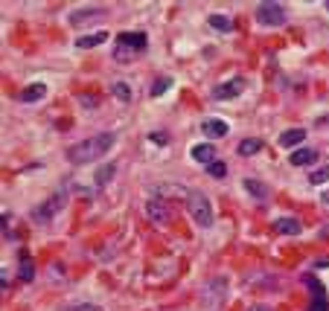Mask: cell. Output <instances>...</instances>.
Returning a JSON list of instances; mask_svg holds the SVG:
<instances>
[{
	"mask_svg": "<svg viewBox=\"0 0 329 311\" xmlns=\"http://www.w3.org/2000/svg\"><path fill=\"white\" fill-rule=\"evenodd\" d=\"M114 134L105 131V134H93V137H88V140L82 142H73L70 149H67V160L76 163V166H82V163H90L96 160V157H105L108 149L114 146Z\"/></svg>",
	"mask_w": 329,
	"mask_h": 311,
	"instance_id": "obj_1",
	"label": "cell"
},
{
	"mask_svg": "<svg viewBox=\"0 0 329 311\" xmlns=\"http://www.w3.org/2000/svg\"><path fill=\"white\" fill-rule=\"evenodd\" d=\"M149 47L146 32H120L114 41V58L117 61H131L134 55H140Z\"/></svg>",
	"mask_w": 329,
	"mask_h": 311,
	"instance_id": "obj_2",
	"label": "cell"
},
{
	"mask_svg": "<svg viewBox=\"0 0 329 311\" xmlns=\"http://www.w3.org/2000/svg\"><path fill=\"white\" fill-rule=\"evenodd\" d=\"M187 213L198 227H210L213 224V206H210L204 192H187Z\"/></svg>",
	"mask_w": 329,
	"mask_h": 311,
	"instance_id": "obj_3",
	"label": "cell"
},
{
	"mask_svg": "<svg viewBox=\"0 0 329 311\" xmlns=\"http://www.w3.org/2000/svg\"><path fill=\"white\" fill-rule=\"evenodd\" d=\"M288 12H285L283 3H259L257 6V24L262 27H283Z\"/></svg>",
	"mask_w": 329,
	"mask_h": 311,
	"instance_id": "obj_4",
	"label": "cell"
},
{
	"mask_svg": "<svg viewBox=\"0 0 329 311\" xmlns=\"http://www.w3.org/2000/svg\"><path fill=\"white\" fill-rule=\"evenodd\" d=\"M64 192H55V195H50L44 201V204L38 206V210H32V221H38V224H47V221H53V215L59 213L64 206Z\"/></svg>",
	"mask_w": 329,
	"mask_h": 311,
	"instance_id": "obj_5",
	"label": "cell"
},
{
	"mask_svg": "<svg viewBox=\"0 0 329 311\" xmlns=\"http://www.w3.org/2000/svg\"><path fill=\"white\" fill-rule=\"evenodd\" d=\"M303 282L309 285V291H312L309 311H329V300H326V291H323L320 279H315L312 274H306V276H303Z\"/></svg>",
	"mask_w": 329,
	"mask_h": 311,
	"instance_id": "obj_6",
	"label": "cell"
},
{
	"mask_svg": "<svg viewBox=\"0 0 329 311\" xmlns=\"http://www.w3.org/2000/svg\"><path fill=\"white\" fill-rule=\"evenodd\" d=\"M245 90V79L242 76H233V79L222 81L219 88H213V99L216 102H227V99H236Z\"/></svg>",
	"mask_w": 329,
	"mask_h": 311,
	"instance_id": "obj_7",
	"label": "cell"
},
{
	"mask_svg": "<svg viewBox=\"0 0 329 311\" xmlns=\"http://www.w3.org/2000/svg\"><path fill=\"white\" fill-rule=\"evenodd\" d=\"M146 215H149L154 224H169V215H172V210H169V204L163 201V198H151L149 204H146Z\"/></svg>",
	"mask_w": 329,
	"mask_h": 311,
	"instance_id": "obj_8",
	"label": "cell"
},
{
	"mask_svg": "<svg viewBox=\"0 0 329 311\" xmlns=\"http://www.w3.org/2000/svg\"><path fill=\"white\" fill-rule=\"evenodd\" d=\"M189 157H192L196 163L210 166V163H216V157H219V154H216V146H213V142H198V146H192V149H189Z\"/></svg>",
	"mask_w": 329,
	"mask_h": 311,
	"instance_id": "obj_9",
	"label": "cell"
},
{
	"mask_svg": "<svg viewBox=\"0 0 329 311\" xmlns=\"http://www.w3.org/2000/svg\"><path fill=\"white\" fill-rule=\"evenodd\" d=\"M96 18H105V12L99 9V6H93V9L70 12V24H73V27H85V24H90V20H96Z\"/></svg>",
	"mask_w": 329,
	"mask_h": 311,
	"instance_id": "obj_10",
	"label": "cell"
},
{
	"mask_svg": "<svg viewBox=\"0 0 329 311\" xmlns=\"http://www.w3.org/2000/svg\"><path fill=\"white\" fill-rule=\"evenodd\" d=\"M201 131H204L210 140H219V137H224V134L230 131V125L224 122V119H204V122H201Z\"/></svg>",
	"mask_w": 329,
	"mask_h": 311,
	"instance_id": "obj_11",
	"label": "cell"
},
{
	"mask_svg": "<svg viewBox=\"0 0 329 311\" xmlns=\"http://www.w3.org/2000/svg\"><path fill=\"white\" fill-rule=\"evenodd\" d=\"M315 160H318V151L315 149H294L292 157H288V163L297 166V169H300V166H312Z\"/></svg>",
	"mask_w": 329,
	"mask_h": 311,
	"instance_id": "obj_12",
	"label": "cell"
},
{
	"mask_svg": "<svg viewBox=\"0 0 329 311\" xmlns=\"http://www.w3.org/2000/svg\"><path fill=\"white\" fill-rule=\"evenodd\" d=\"M274 230L283 233V236H297V233L303 230V224L297 221V218H288V215H283V218H277V221H274Z\"/></svg>",
	"mask_w": 329,
	"mask_h": 311,
	"instance_id": "obj_13",
	"label": "cell"
},
{
	"mask_svg": "<svg viewBox=\"0 0 329 311\" xmlns=\"http://www.w3.org/2000/svg\"><path fill=\"white\" fill-rule=\"evenodd\" d=\"M303 140H306V131H303V128H288V131L280 134V146H283V149H292V151H294V146H300Z\"/></svg>",
	"mask_w": 329,
	"mask_h": 311,
	"instance_id": "obj_14",
	"label": "cell"
},
{
	"mask_svg": "<svg viewBox=\"0 0 329 311\" xmlns=\"http://www.w3.org/2000/svg\"><path fill=\"white\" fill-rule=\"evenodd\" d=\"M102 41H108V32H88V35L76 38V47L79 50H90V47H99Z\"/></svg>",
	"mask_w": 329,
	"mask_h": 311,
	"instance_id": "obj_15",
	"label": "cell"
},
{
	"mask_svg": "<svg viewBox=\"0 0 329 311\" xmlns=\"http://www.w3.org/2000/svg\"><path fill=\"white\" fill-rule=\"evenodd\" d=\"M44 96H47V88L41 81H35V85H29V88L21 90V102H41Z\"/></svg>",
	"mask_w": 329,
	"mask_h": 311,
	"instance_id": "obj_16",
	"label": "cell"
},
{
	"mask_svg": "<svg viewBox=\"0 0 329 311\" xmlns=\"http://www.w3.org/2000/svg\"><path fill=\"white\" fill-rule=\"evenodd\" d=\"M236 151H239L242 157H250V154L262 151V140H257V137H250V140H242L239 146H236Z\"/></svg>",
	"mask_w": 329,
	"mask_h": 311,
	"instance_id": "obj_17",
	"label": "cell"
},
{
	"mask_svg": "<svg viewBox=\"0 0 329 311\" xmlns=\"http://www.w3.org/2000/svg\"><path fill=\"white\" fill-rule=\"evenodd\" d=\"M245 189H248L254 198H259V201H262V198H268V186H262V183H259V180H254V178H245Z\"/></svg>",
	"mask_w": 329,
	"mask_h": 311,
	"instance_id": "obj_18",
	"label": "cell"
},
{
	"mask_svg": "<svg viewBox=\"0 0 329 311\" xmlns=\"http://www.w3.org/2000/svg\"><path fill=\"white\" fill-rule=\"evenodd\" d=\"M111 93H114L117 99H120V102H131V88H128V85H125V81H114V88H111Z\"/></svg>",
	"mask_w": 329,
	"mask_h": 311,
	"instance_id": "obj_19",
	"label": "cell"
},
{
	"mask_svg": "<svg viewBox=\"0 0 329 311\" xmlns=\"http://www.w3.org/2000/svg\"><path fill=\"white\" fill-rule=\"evenodd\" d=\"M35 276V267H32V259L27 256V253H21V279L24 282H29Z\"/></svg>",
	"mask_w": 329,
	"mask_h": 311,
	"instance_id": "obj_20",
	"label": "cell"
},
{
	"mask_svg": "<svg viewBox=\"0 0 329 311\" xmlns=\"http://www.w3.org/2000/svg\"><path fill=\"white\" fill-rule=\"evenodd\" d=\"M210 27L213 29H222V32H230L233 29V20L227 15H210Z\"/></svg>",
	"mask_w": 329,
	"mask_h": 311,
	"instance_id": "obj_21",
	"label": "cell"
},
{
	"mask_svg": "<svg viewBox=\"0 0 329 311\" xmlns=\"http://www.w3.org/2000/svg\"><path fill=\"white\" fill-rule=\"evenodd\" d=\"M169 85H172V79H169V76H160V79H158V81H154V85L149 88V93H151V96H163Z\"/></svg>",
	"mask_w": 329,
	"mask_h": 311,
	"instance_id": "obj_22",
	"label": "cell"
},
{
	"mask_svg": "<svg viewBox=\"0 0 329 311\" xmlns=\"http://www.w3.org/2000/svg\"><path fill=\"white\" fill-rule=\"evenodd\" d=\"M207 172H210V178H224V175H227V166H224L222 160H216L207 166Z\"/></svg>",
	"mask_w": 329,
	"mask_h": 311,
	"instance_id": "obj_23",
	"label": "cell"
},
{
	"mask_svg": "<svg viewBox=\"0 0 329 311\" xmlns=\"http://www.w3.org/2000/svg\"><path fill=\"white\" fill-rule=\"evenodd\" d=\"M111 178H114V166H102V169L96 172V183H99V186H105Z\"/></svg>",
	"mask_w": 329,
	"mask_h": 311,
	"instance_id": "obj_24",
	"label": "cell"
},
{
	"mask_svg": "<svg viewBox=\"0 0 329 311\" xmlns=\"http://www.w3.org/2000/svg\"><path fill=\"white\" fill-rule=\"evenodd\" d=\"M67 311H105V308L93 305V302H73V305H67Z\"/></svg>",
	"mask_w": 329,
	"mask_h": 311,
	"instance_id": "obj_25",
	"label": "cell"
},
{
	"mask_svg": "<svg viewBox=\"0 0 329 311\" xmlns=\"http://www.w3.org/2000/svg\"><path fill=\"white\" fill-rule=\"evenodd\" d=\"M323 180H329V166H320V169L312 172L309 183H323Z\"/></svg>",
	"mask_w": 329,
	"mask_h": 311,
	"instance_id": "obj_26",
	"label": "cell"
},
{
	"mask_svg": "<svg viewBox=\"0 0 329 311\" xmlns=\"http://www.w3.org/2000/svg\"><path fill=\"white\" fill-rule=\"evenodd\" d=\"M9 213H3V239H9Z\"/></svg>",
	"mask_w": 329,
	"mask_h": 311,
	"instance_id": "obj_27",
	"label": "cell"
},
{
	"mask_svg": "<svg viewBox=\"0 0 329 311\" xmlns=\"http://www.w3.org/2000/svg\"><path fill=\"white\" fill-rule=\"evenodd\" d=\"M248 311H274V308H271V305H250Z\"/></svg>",
	"mask_w": 329,
	"mask_h": 311,
	"instance_id": "obj_28",
	"label": "cell"
},
{
	"mask_svg": "<svg viewBox=\"0 0 329 311\" xmlns=\"http://www.w3.org/2000/svg\"><path fill=\"white\" fill-rule=\"evenodd\" d=\"M320 239H329V224L323 227V230H320Z\"/></svg>",
	"mask_w": 329,
	"mask_h": 311,
	"instance_id": "obj_29",
	"label": "cell"
},
{
	"mask_svg": "<svg viewBox=\"0 0 329 311\" xmlns=\"http://www.w3.org/2000/svg\"><path fill=\"white\" fill-rule=\"evenodd\" d=\"M320 201H323V204H329V189L323 192V195H320Z\"/></svg>",
	"mask_w": 329,
	"mask_h": 311,
	"instance_id": "obj_30",
	"label": "cell"
},
{
	"mask_svg": "<svg viewBox=\"0 0 329 311\" xmlns=\"http://www.w3.org/2000/svg\"><path fill=\"white\" fill-rule=\"evenodd\" d=\"M326 9H329V3H326Z\"/></svg>",
	"mask_w": 329,
	"mask_h": 311,
	"instance_id": "obj_31",
	"label": "cell"
}]
</instances>
